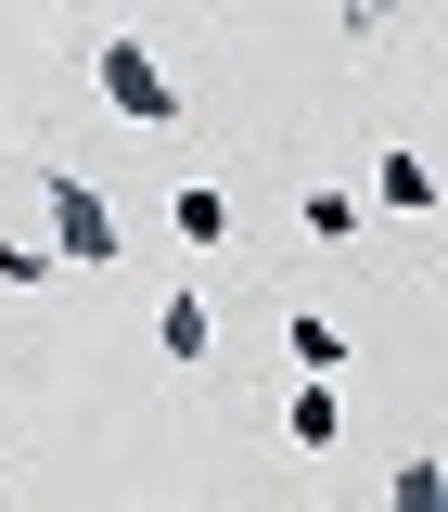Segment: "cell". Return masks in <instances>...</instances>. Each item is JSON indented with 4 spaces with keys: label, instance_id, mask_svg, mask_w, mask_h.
I'll return each mask as SVG.
<instances>
[{
    "label": "cell",
    "instance_id": "cell-11",
    "mask_svg": "<svg viewBox=\"0 0 448 512\" xmlns=\"http://www.w3.org/2000/svg\"><path fill=\"white\" fill-rule=\"evenodd\" d=\"M346 26H359V39H372V26H397V0H346Z\"/></svg>",
    "mask_w": 448,
    "mask_h": 512
},
{
    "label": "cell",
    "instance_id": "cell-3",
    "mask_svg": "<svg viewBox=\"0 0 448 512\" xmlns=\"http://www.w3.org/2000/svg\"><path fill=\"white\" fill-rule=\"evenodd\" d=\"M205 346H218V308H205V282H180V295H167V308H154V359H205Z\"/></svg>",
    "mask_w": 448,
    "mask_h": 512
},
{
    "label": "cell",
    "instance_id": "cell-6",
    "mask_svg": "<svg viewBox=\"0 0 448 512\" xmlns=\"http://www.w3.org/2000/svg\"><path fill=\"white\" fill-rule=\"evenodd\" d=\"M282 359H295V372H308V384H346V320H320V308H295V320H282Z\"/></svg>",
    "mask_w": 448,
    "mask_h": 512
},
{
    "label": "cell",
    "instance_id": "cell-7",
    "mask_svg": "<svg viewBox=\"0 0 448 512\" xmlns=\"http://www.w3.org/2000/svg\"><path fill=\"white\" fill-rule=\"evenodd\" d=\"M359 218H372V205H359L346 180H308V192H295V231H308V244H359Z\"/></svg>",
    "mask_w": 448,
    "mask_h": 512
},
{
    "label": "cell",
    "instance_id": "cell-9",
    "mask_svg": "<svg viewBox=\"0 0 448 512\" xmlns=\"http://www.w3.org/2000/svg\"><path fill=\"white\" fill-rule=\"evenodd\" d=\"M384 512H448V461H397L384 474Z\"/></svg>",
    "mask_w": 448,
    "mask_h": 512
},
{
    "label": "cell",
    "instance_id": "cell-1",
    "mask_svg": "<svg viewBox=\"0 0 448 512\" xmlns=\"http://www.w3.org/2000/svg\"><path fill=\"white\" fill-rule=\"evenodd\" d=\"M39 218H52V269H116V256H128L116 205L77 180V167H52V180H39Z\"/></svg>",
    "mask_w": 448,
    "mask_h": 512
},
{
    "label": "cell",
    "instance_id": "cell-2",
    "mask_svg": "<svg viewBox=\"0 0 448 512\" xmlns=\"http://www.w3.org/2000/svg\"><path fill=\"white\" fill-rule=\"evenodd\" d=\"M90 77H103V103H116L128 128H180V77L141 52V39H103V52H90Z\"/></svg>",
    "mask_w": 448,
    "mask_h": 512
},
{
    "label": "cell",
    "instance_id": "cell-10",
    "mask_svg": "<svg viewBox=\"0 0 448 512\" xmlns=\"http://www.w3.org/2000/svg\"><path fill=\"white\" fill-rule=\"evenodd\" d=\"M39 282H52V244H13L0 231V295H39Z\"/></svg>",
    "mask_w": 448,
    "mask_h": 512
},
{
    "label": "cell",
    "instance_id": "cell-5",
    "mask_svg": "<svg viewBox=\"0 0 448 512\" xmlns=\"http://www.w3.org/2000/svg\"><path fill=\"white\" fill-rule=\"evenodd\" d=\"M333 436H346V384H295V397H282V448H308V461H320Z\"/></svg>",
    "mask_w": 448,
    "mask_h": 512
},
{
    "label": "cell",
    "instance_id": "cell-8",
    "mask_svg": "<svg viewBox=\"0 0 448 512\" xmlns=\"http://www.w3.org/2000/svg\"><path fill=\"white\" fill-rule=\"evenodd\" d=\"M359 205H397V218H423V205H436V167L384 141V154H372V192H359Z\"/></svg>",
    "mask_w": 448,
    "mask_h": 512
},
{
    "label": "cell",
    "instance_id": "cell-4",
    "mask_svg": "<svg viewBox=\"0 0 448 512\" xmlns=\"http://www.w3.org/2000/svg\"><path fill=\"white\" fill-rule=\"evenodd\" d=\"M167 231H180L192 256H218V244H231V192H218V180H180V192H167Z\"/></svg>",
    "mask_w": 448,
    "mask_h": 512
}]
</instances>
